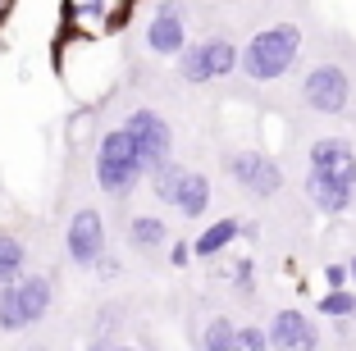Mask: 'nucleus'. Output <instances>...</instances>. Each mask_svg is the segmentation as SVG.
<instances>
[{
  "label": "nucleus",
  "mask_w": 356,
  "mask_h": 351,
  "mask_svg": "<svg viewBox=\"0 0 356 351\" xmlns=\"http://www.w3.org/2000/svg\"><path fill=\"white\" fill-rule=\"evenodd\" d=\"M105 247H110V238H105L101 210H92V206L74 210L69 224H64V260H69L74 269H92Z\"/></svg>",
  "instance_id": "nucleus-8"
},
{
  "label": "nucleus",
  "mask_w": 356,
  "mask_h": 351,
  "mask_svg": "<svg viewBox=\"0 0 356 351\" xmlns=\"http://www.w3.org/2000/svg\"><path fill=\"white\" fill-rule=\"evenodd\" d=\"M302 101H306L311 114H329V119L347 114L352 110V73L334 60L311 64V69L302 73Z\"/></svg>",
  "instance_id": "nucleus-5"
},
{
  "label": "nucleus",
  "mask_w": 356,
  "mask_h": 351,
  "mask_svg": "<svg viewBox=\"0 0 356 351\" xmlns=\"http://www.w3.org/2000/svg\"><path fill=\"white\" fill-rule=\"evenodd\" d=\"M306 165H320V169H334L343 178H356V146L347 137H315L306 146Z\"/></svg>",
  "instance_id": "nucleus-12"
},
{
  "label": "nucleus",
  "mask_w": 356,
  "mask_h": 351,
  "mask_svg": "<svg viewBox=\"0 0 356 351\" xmlns=\"http://www.w3.org/2000/svg\"><path fill=\"white\" fill-rule=\"evenodd\" d=\"M192 260H197V256H192V242H183V238L169 242V265H174V269H188Z\"/></svg>",
  "instance_id": "nucleus-23"
},
{
  "label": "nucleus",
  "mask_w": 356,
  "mask_h": 351,
  "mask_svg": "<svg viewBox=\"0 0 356 351\" xmlns=\"http://www.w3.org/2000/svg\"><path fill=\"white\" fill-rule=\"evenodd\" d=\"M92 178L96 187H101L105 197H133L137 187H142V178H147V169H142V160H137V146L128 142L124 128H105L101 142H96V155H92Z\"/></svg>",
  "instance_id": "nucleus-2"
},
{
  "label": "nucleus",
  "mask_w": 356,
  "mask_h": 351,
  "mask_svg": "<svg viewBox=\"0 0 356 351\" xmlns=\"http://www.w3.org/2000/svg\"><path fill=\"white\" fill-rule=\"evenodd\" d=\"M92 274H96V279H119V274H124V260H119V256H110V247H105L101 256H96Z\"/></svg>",
  "instance_id": "nucleus-22"
},
{
  "label": "nucleus",
  "mask_w": 356,
  "mask_h": 351,
  "mask_svg": "<svg viewBox=\"0 0 356 351\" xmlns=\"http://www.w3.org/2000/svg\"><path fill=\"white\" fill-rule=\"evenodd\" d=\"M224 169H229V178L238 183V192H247V197H256V201H270V197L283 192V165L270 151H261V146L233 151L229 160H224Z\"/></svg>",
  "instance_id": "nucleus-7"
},
{
  "label": "nucleus",
  "mask_w": 356,
  "mask_h": 351,
  "mask_svg": "<svg viewBox=\"0 0 356 351\" xmlns=\"http://www.w3.org/2000/svg\"><path fill=\"white\" fill-rule=\"evenodd\" d=\"M55 306V283L46 274H23L14 283H0V333H23L42 324Z\"/></svg>",
  "instance_id": "nucleus-3"
},
{
  "label": "nucleus",
  "mask_w": 356,
  "mask_h": 351,
  "mask_svg": "<svg viewBox=\"0 0 356 351\" xmlns=\"http://www.w3.org/2000/svg\"><path fill=\"white\" fill-rule=\"evenodd\" d=\"M169 210H178V219H201L210 210V178L206 174H183V187H178V197H174V206Z\"/></svg>",
  "instance_id": "nucleus-15"
},
{
  "label": "nucleus",
  "mask_w": 356,
  "mask_h": 351,
  "mask_svg": "<svg viewBox=\"0 0 356 351\" xmlns=\"http://www.w3.org/2000/svg\"><path fill=\"white\" fill-rule=\"evenodd\" d=\"M28 274V242L14 233H0V283H14Z\"/></svg>",
  "instance_id": "nucleus-17"
},
{
  "label": "nucleus",
  "mask_w": 356,
  "mask_h": 351,
  "mask_svg": "<svg viewBox=\"0 0 356 351\" xmlns=\"http://www.w3.org/2000/svg\"><path fill=\"white\" fill-rule=\"evenodd\" d=\"M325 283H329V288H347V283H352L347 260H329V265H325Z\"/></svg>",
  "instance_id": "nucleus-24"
},
{
  "label": "nucleus",
  "mask_w": 356,
  "mask_h": 351,
  "mask_svg": "<svg viewBox=\"0 0 356 351\" xmlns=\"http://www.w3.org/2000/svg\"><path fill=\"white\" fill-rule=\"evenodd\" d=\"M0 14H5V0H0Z\"/></svg>",
  "instance_id": "nucleus-26"
},
{
  "label": "nucleus",
  "mask_w": 356,
  "mask_h": 351,
  "mask_svg": "<svg viewBox=\"0 0 356 351\" xmlns=\"http://www.w3.org/2000/svg\"><path fill=\"white\" fill-rule=\"evenodd\" d=\"M347 274H352V288H356V256H347Z\"/></svg>",
  "instance_id": "nucleus-25"
},
{
  "label": "nucleus",
  "mask_w": 356,
  "mask_h": 351,
  "mask_svg": "<svg viewBox=\"0 0 356 351\" xmlns=\"http://www.w3.org/2000/svg\"><path fill=\"white\" fill-rule=\"evenodd\" d=\"M238 351H270V333L261 324H238Z\"/></svg>",
  "instance_id": "nucleus-21"
},
{
  "label": "nucleus",
  "mask_w": 356,
  "mask_h": 351,
  "mask_svg": "<svg viewBox=\"0 0 356 351\" xmlns=\"http://www.w3.org/2000/svg\"><path fill=\"white\" fill-rule=\"evenodd\" d=\"M238 46L229 37H201V42H188L183 51L174 55L178 64V78L188 87H206V83H220L229 73H238Z\"/></svg>",
  "instance_id": "nucleus-4"
},
{
  "label": "nucleus",
  "mask_w": 356,
  "mask_h": 351,
  "mask_svg": "<svg viewBox=\"0 0 356 351\" xmlns=\"http://www.w3.org/2000/svg\"><path fill=\"white\" fill-rule=\"evenodd\" d=\"M183 46H188V10H183V0H160L147 19V51L160 60H174Z\"/></svg>",
  "instance_id": "nucleus-10"
},
{
  "label": "nucleus",
  "mask_w": 356,
  "mask_h": 351,
  "mask_svg": "<svg viewBox=\"0 0 356 351\" xmlns=\"http://www.w3.org/2000/svg\"><path fill=\"white\" fill-rule=\"evenodd\" d=\"M183 174H188V169L178 165V160H165L160 169H151V174H147V187H151V197H156L160 206H174L178 187H183Z\"/></svg>",
  "instance_id": "nucleus-16"
},
{
  "label": "nucleus",
  "mask_w": 356,
  "mask_h": 351,
  "mask_svg": "<svg viewBox=\"0 0 356 351\" xmlns=\"http://www.w3.org/2000/svg\"><path fill=\"white\" fill-rule=\"evenodd\" d=\"M229 283H233L238 297H252V292H256V256H238V260H233Z\"/></svg>",
  "instance_id": "nucleus-20"
},
{
  "label": "nucleus",
  "mask_w": 356,
  "mask_h": 351,
  "mask_svg": "<svg viewBox=\"0 0 356 351\" xmlns=\"http://www.w3.org/2000/svg\"><path fill=\"white\" fill-rule=\"evenodd\" d=\"M124 238H128L133 251H160V247H169V219H160V215H128Z\"/></svg>",
  "instance_id": "nucleus-14"
},
{
  "label": "nucleus",
  "mask_w": 356,
  "mask_h": 351,
  "mask_svg": "<svg viewBox=\"0 0 356 351\" xmlns=\"http://www.w3.org/2000/svg\"><path fill=\"white\" fill-rule=\"evenodd\" d=\"M297 55H302V28L297 23H270V28H261L252 42L242 46L238 73L247 83H261V87L279 83V78L293 73Z\"/></svg>",
  "instance_id": "nucleus-1"
},
{
  "label": "nucleus",
  "mask_w": 356,
  "mask_h": 351,
  "mask_svg": "<svg viewBox=\"0 0 356 351\" xmlns=\"http://www.w3.org/2000/svg\"><path fill=\"white\" fill-rule=\"evenodd\" d=\"M238 238H242V219H233V215L215 219V224H206L197 238H192V256L197 260H215V256H224Z\"/></svg>",
  "instance_id": "nucleus-13"
},
{
  "label": "nucleus",
  "mask_w": 356,
  "mask_h": 351,
  "mask_svg": "<svg viewBox=\"0 0 356 351\" xmlns=\"http://www.w3.org/2000/svg\"><path fill=\"white\" fill-rule=\"evenodd\" d=\"M315 310H320L325 320H338V324L356 320V288L347 283V288H329V292H320V301H315Z\"/></svg>",
  "instance_id": "nucleus-18"
},
{
  "label": "nucleus",
  "mask_w": 356,
  "mask_h": 351,
  "mask_svg": "<svg viewBox=\"0 0 356 351\" xmlns=\"http://www.w3.org/2000/svg\"><path fill=\"white\" fill-rule=\"evenodd\" d=\"M128 133V142L137 146V160H142V169H160L165 160H174V128H169V119L160 110H151V105H137V110L124 114V124H119Z\"/></svg>",
  "instance_id": "nucleus-6"
},
{
  "label": "nucleus",
  "mask_w": 356,
  "mask_h": 351,
  "mask_svg": "<svg viewBox=\"0 0 356 351\" xmlns=\"http://www.w3.org/2000/svg\"><path fill=\"white\" fill-rule=\"evenodd\" d=\"M306 201H311L315 215L338 219L356 206V178H343L334 169H320V165H306Z\"/></svg>",
  "instance_id": "nucleus-9"
},
{
  "label": "nucleus",
  "mask_w": 356,
  "mask_h": 351,
  "mask_svg": "<svg viewBox=\"0 0 356 351\" xmlns=\"http://www.w3.org/2000/svg\"><path fill=\"white\" fill-rule=\"evenodd\" d=\"M201 347H206V351H238V324H233L229 315L206 320V329H201Z\"/></svg>",
  "instance_id": "nucleus-19"
},
{
  "label": "nucleus",
  "mask_w": 356,
  "mask_h": 351,
  "mask_svg": "<svg viewBox=\"0 0 356 351\" xmlns=\"http://www.w3.org/2000/svg\"><path fill=\"white\" fill-rule=\"evenodd\" d=\"M265 333H270V351H315L320 347V329H315V320L306 310H274Z\"/></svg>",
  "instance_id": "nucleus-11"
}]
</instances>
